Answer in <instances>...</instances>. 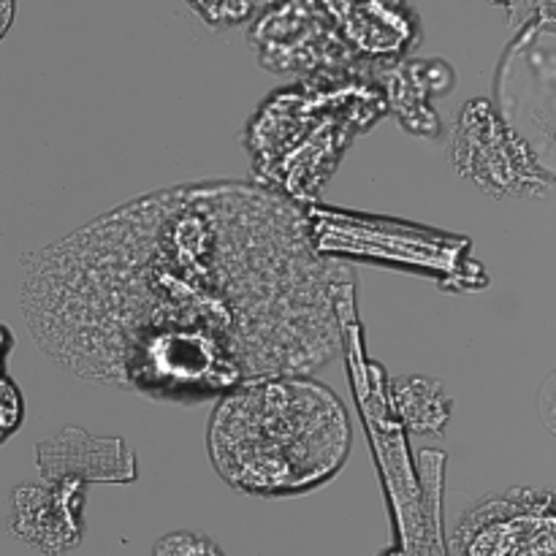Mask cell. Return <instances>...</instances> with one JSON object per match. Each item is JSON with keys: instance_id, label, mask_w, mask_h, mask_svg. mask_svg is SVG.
Masks as SVG:
<instances>
[{"instance_id": "cell-6", "label": "cell", "mask_w": 556, "mask_h": 556, "mask_svg": "<svg viewBox=\"0 0 556 556\" xmlns=\"http://www.w3.org/2000/svg\"><path fill=\"white\" fill-rule=\"evenodd\" d=\"M87 486L54 481L20 486L9 500V532L47 556H65L85 538Z\"/></svg>"}, {"instance_id": "cell-12", "label": "cell", "mask_w": 556, "mask_h": 556, "mask_svg": "<svg viewBox=\"0 0 556 556\" xmlns=\"http://www.w3.org/2000/svg\"><path fill=\"white\" fill-rule=\"evenodd\" d=\"M14 14H16V0H0V41L9 33V27L14 25Z\"/></svg>"}, {"instance_id": "cell-4", "label": "cell", "mask_w": 556, "mask_h": 556, "mask_svg": "<svg viewBox=\"0 0 556 556\" xmlns=\"http://www.w3.org/2000/svg\"><path fill=\"white\" fill-rule=\"evenodd\" d=\"M459 174L494 199H548L554 172L486 98L467 101L451 130Z\"/></svg>"}, {"instance_id": "cell-7", "label": "cell", "mask_w": 556, "mask_h": 556, "mask_svg": "<svg viewBox=\"0 0 556 556\" xmlns=\"http://www.w3.org/2000/svg\"><path fill=\"white\" fill-rule=\"evenodd\" d=\"M36 470L47 483H134L136 456L123 438H96L68 427L36 445Z\"/></svg>"}, {"instance_id": "cell-10", "label": "cell", "mask_w": 556, "mask_h": 556, "mask_svg": "<svg viewBox=\"0 0 556 556\" xmlns=\"http://www.w3.org/2000/svg\"><path fill=\"white\" fill-rule=\"evenodd\" d=\"M11 348H14V334L9 331V326L0 324V445L11 434L20 432L22 421H25V396L5 369Z\"/></svg>"}, {"instance_id": "cell-5", "label": "cell", "mask_w": 556, "mask_h": 556, "mask_svg": "<svg viewBox=\"0 0 556 556\" xmlns=\"http://www.w3.org/2000/svg\"><path fill=\"white\" fill-rule=\"evenodd\" d=\"M454 556H556L552 489L516 486L472 505L451 538Z\"/></svg>"}, {"instance_id": "cell-9", "label": "cell", "mask_w": 556, "mask_h": 556, "mask_svg": "<svg viewBox=\"0 0 556 556\" xmlns=\"http://www.w3.org/2000/svg\"><path fill=\"white\" fill-rule=\"evenodd\" d=\"M391 402L413 434L440 438L451 421V396L445 386L424 375H402L391 380Z\"/></svg>"}, {"instance_id": "cell-1", "label": "cell", "mask_w": 556, "mask_h": 556, "mask_svg": "<svg viewBox=\"0 0 556 556\" xmlns=\"http://www.w3.org/2000/svg\"><path fill=\"white\" fill-rule=\"evenodd\" d=\"M22 266V313L49 362L174 405L326 367L356 280L313 248L296 201L237 179L141 195Z\"/></svg>"}, {"instance_id": "cell-2", "label": "cell", "mask_w": 556, "mask_h": 556, "mask_svg": "<svg viewBox=\"0 0 556 556\" xmlns=\"http://www.w3.org/2000/svg\"><path fill=\"white\" fill-rule=\"evenodd\" d=\"M345 402L313 375H275L220 396L206 424V451L220 481L248 497L315 492L351 456Z\"/></svg>"}, {"instance_id": "cell-3", "label": "cell", "mask_w": 556, "mask_h": 556, "mask_svg": "<svg viewBox=\"0 0 556 556\" xmlns=\"http://www.w3.org/2000/svg\"><path fill=\"white\" fill-rule=\"evenodd\" d=\"M386 112L383 87L367 74L318 71L266 98L250 117L244 144L264 188L293 201L318 193L348 144Z\"/></svg>"}, {"instance_id": "cell-8", "label": "cell", "mask_w": 556, "mask_h": 556, "mask_svg": "<svg viewBox=\"0 0 556 556\" xmlns=\"http://www.w3.org/2000/svg\"><path fill=\"white\" fill-rule=\"evenodd\" d=\"M451 87H454V74L440 60L400 65L386 79V106L396 114L407 134L434 139L443 134V128H440L438 114L429 106V98L451 92Z\"/></svg>"}, {"instance_id": "cell-11", "label": "cell", "mask_w": 556, "mask_h": 556, "mask_svg": "<svg viewBox=\"0 0 556 556\" xmlns=\"http://www.w3.org/2000/svg\"><path fill=\"white\" fill-rule=\"evenodd\" d=\"M152 556H226L210 535L201 532H168L152 548Z\"/></svg>"}]
</instances>
